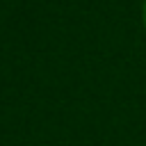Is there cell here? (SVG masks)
<instances>
[{"mask_svg":"<svg viewBox=\"0 0 146 146\" xmlns=\"http://www.w3.org/2000/svg\"><path fill=\"white\" fill-rule=\"evenodd\" d=\"M141 18H144V27H146V0H144V9H141Z\"/></svg>","mask_w":146,"mask_h":146,"instance_id":"cell-1","label":"cell"}]
</instances>
